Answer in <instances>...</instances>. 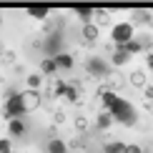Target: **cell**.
<instances>
[{"mask_svg":"<svg viewBox=\"0 0 153 153\" xmlns=\"http://www.w3.org/2000/svg\"><path fill=\"white\" fill-rule=\"evenodd\" d=\"M108 113L113 116V123H120V126H126V128H133V126L138 123V116H136V108H133L128 100H123V98H113V103L108 105Z\"/></svg>","mask_w":153,"mask_h":153,"instance_id":"6da1fadb","label":"cell"},{"mask_svg":"<svg viewBox=\"0 0 153 153\" xmlns=\"http://www.w3.org/2000/svg\"><path fill=\"white\" fill-rule=\"evenodd\" d=\"M18 98H20L23 113H30V111H35V108L43 103V95H40V91H23V93H18Z\"/></svg>","mask_w":153,"mask_h":153,"instance_id":"7a4b0ae2","label":"cell"},{"mask_svg":"<svg viewBox=\"0 0 153 153\" xmlns=\"http://www.w3.org/2000/svg\"><path fill=\"white\" fill-rule=\"evenodd\" d=\"M111 38H113L116 45H126L128 40H133V25H131V23H118L116 28H113Z\"/></svg>","mask_w":153,"mask_h":153,"instance_id":"3957f363","label":"cell"},{"mask_svg":"<svg viewBox=\"0 0 153 153\" xmlns=\"http://www.w3.org/2000/svg\"><path fill=\"white\" fill-rule=\"evenodd\" d=\"M85 68H88V73H91V78H108V63L103 58H88L85 63Z\"/></svg>","mask_w":153,"mask_h":153,"instance_id":"277c9868","label":"cell"},{"mask_svg":"<svg viewBox=\"0 0 153 153\" xmlns=\"http://www.w3.org/2000/svg\"><path fill=\"white\" fill-rule=\"evenodd\" d=\"M131 25H153V18L148 10H136L131 15Z\"/></svg>","mask_w":153,"mask_h":153,"instance_id":"5b68a950","label":"cell"},{"mask_svg":"<svg viewBox=\"0 0 153 153\" xmlns=\"http://www.w3.org/2000/svg\"><path fill=\"white\" fill-rule=\"evenodd\" d=\"M113 126V116L108 111H103V113H98V118H95V128H100V131H108Z\"/></svg>","mask_w":153,"mask_h":153,"instance_id":"8992f818","label":"cell"},{"mask_svg":"<svg viewBox=\"0 0 153 153\" xmlns=\"http://www.w3.org/2000/svg\"><path fill=\"white\" fill-rule=\"evenodd\" d=\"M128 60H131V53L123 45H118V50H113V63H116V65H126Z\"/></svg>","mask_w":153,"mask_h":153,"instance_id":"52a82bcc","label":"cell"},{"mask_svg":"<svg viewBox=\"0 0 153 153\" xmlns=\"http://www.w3.org/2000/svg\"><path fill=\"white\" fill-rule=\"evenodd\" d=\"M48 10H50V8H45V5H30V8H28V15H30V18H38V20H45V18H48Z\"/></svg>","mask_w":153,"mask_h":153,"instance_id":"ba28073f","label":"cell"},{"mask_svg":"<svg viewBox=\"0 0 153 153\" xmlns=\"http://www.w3.org/2000/svg\"><path fill=\"white\" fill-rule=\"evenodd\" d=\"M98 33H100V30H98V25H95V23H88V25H83V38H85L88 43H93L95 38H98Z\"/></svg>","mask_w":153,"mask_h":153,"instance_id":"9c48e42d","label":"cell"},{"mask_svg":"<svg viewBox=\"0 0 153 153\" xmlns=\"http://www.w3.org/2000/svg\"><path fill=\"white\" fill-rule=\"evenodd\" d=\"M48 153H68V143L60 141V138H53L48 143Z\"/></svg>","mask_w":153,"mask_h":153,"instance_id":"30bf717a","label":"cell"},{"mask_svg":"<svg viewBox=\"0 0 153 153\" xmlns=\"http://www.w3.org/2000/svg\"><path fill=\"white\" fill-rule=\"evenodd\" d=\"M78 15H80V20L88 25L93 20V15H95V8H91V5H78Z\"/></svg>","mask_w":153,"mask_h":153,"instance_id":"8fae6325","label":"cell"},{"mask_svg":"<svg viewBox=\"0 0 153 153\" xmlns=\"http://www.w3.org/2000/svg\"><path fill=\"white\" fill-rule=\"evenodd\" d=\"M8 133L13 138H18V136H23L25 133V126H23V120H18V118H13L10 120V126H8Z\"/></svg>","mask_w":153,"mask_h":153,"instance_id":"7c38bea8","label":"cell"},{"mask_svg":"<svg viewBox=\"0 0 153 153\" xmlns=\"http://www.w3.org/2000/svg\"><path fill=\"white\" fill-rule=\"evenodd\" d=\"M53 60H55V65H58V68H65V71H68V68H73V55H68V53H58Z\"/></svg>","mask_w":153,"mask_h":153,"instance_id":"4fadbf2b","label":"cell"},{"mask_svg":"<svg viewBox=\"0 0 153 153\" xmlns=\"http://www.w3.org/2000/svg\"><path fill=\"white\" fill-rule=\"evenodd\" d=\"M93 20H95V25H98V28H100V25H108V23H111V13H108V10H100V8H95Z\"/></svg>","mask_w":153,"mask_h":153,"instance_id":"5bb4252c","label":"cell"},{"mask_svg":"<svg viewBox=\"0 0 153 153\" xmlns=\"http://www.w3.org/2000/svg\"><path fill=\"white\" fill-rule=\"evenodd\" d=\"M131 85L133 88H146V73L143 71H133L131 73Z\"/></svg>","mask_w":153,"mask_h":153,"instance_id":"9a60e30c","label":"cell"},{"mask_svg":"<svg viewBox=\"0 0 153 153\" xmlns=\"http://www.w3.org/2000/svg\"><path fill=\"white\" fill-rule=\"evenodd\" d=\"M65 88H68V83L58 80V83H53V85H50V93H48V95H53V98H60V95H65Z\"/></svg>","mask_w":153,"mask_h":153,"instance_id":"2e32d148","label":"cell"},{"mask_svg":"<svg viewBox=\"0 0 153 153\" xmlns=\"http://www.w3.org/2000/svg\"><path fill=\"white\" fill-rule=\"evenodd\" d=\"M55 68H58V65H55V60H53V58H45V60L40 63L43 75H53V73H55Z\"/></svg>","mask_w":153,"mask_h":153,"instance_id":"e0dca14e","label":"cell"},{"mask_svg":"<svg viewBox=\"0 0 153 153\" xmlns=\"http://www.w3.org/2000/svg\"><path fill=\"white\" fill-rule=\"evenodd\" d=\"M105 153H123L126 151V143H120V141H111V143H105Z\"/></svg>","mask_w":153,"mask_h":153,"instance_id":"ac0fdd59","label":"cell"},{"mask_svg":"<svg viewBox=\"0 0 153 153\" xmlns=\"http://www.w3.org/2000/svg\"><path fill=\"white\" fill-rule=\"evenodd\" d=\"M108 78H111V85H108L111 91H113V88H120V85L126 83V78H123L120 73H108Z\"/></svg>","mask_w":153,"mask_h":153,"instance_id":"d6986e66","label":"cell"},{"mask_svg":"<svg viewBox=\"0 0 153 153\" xmlns=\"http://www.w3.org/2000/svg\"><path fill=\"white\" fill-rule=\"evenodd\" d=\"M123 48H126V50H128V53L133 55V53H141V50H143V43H141V40H128Z\"/></svg>","mask_w":153,"mask_h":153,"instance_id":"ffe728a7","label":"cell"},{"mask_svg":"<svg viewBox=\"0 0 153 153\" xmlns=\"http://www.w3.org/2000/svg\"><path fill=\"white\" fill-rule=\"evenodd\" d=\"M40 85H43V78H40V75H38V73L28 75V88H30V91H38V88H40Z\"/></svg>","mask_w":153,"mask_h":153,"instance_id":"44dd1931","label":"cell"},{"mask_svg":"<svg viewBox=\"0 0 153 153\" xmlns=\"http://www.w3.org/2000/svg\"><path fill=\"white\" fill-rule=\"evenodd\" d=\"M85 128H88V120L85 118H75V131H78V133H85Z\"/></svg>","mask_w":153,"mask_h":153,"instance_id":"7402d4cb","label":"cell"},{"mask_svg":"<svg viewBox=\"0 0 153 153\" xmlns=\"http://www.w3.org/2000/svg\"><path fill=\"white\" fill-rule=\"evenodd\" d=\"M68 148H71V151H80L83 148V138H73V141L68 143Z\"/></svg>","mask_w":153,"mask_h":153,"instance_id":"603a6c76","label":"cell"},{"mask_svg":"<svg viewBox=\"0 0 153 153\" xmlns=\"http://www.w3.org/2000/svg\"><path fill=\"white\" fill-rule=\"evenodd\" d=\"M53 120H55V123H58V126H60V123H63V120H65V113H63V111H60V108H58V111H55V113H53Z\"/></svg>","mask_w":153,"mask_h":153,"instance_id":"cb8c5ba5","label":"cell"},{"mask_svg":"<svg viewBox=\"0 0 153 153\" xmlns=\"http://www.w3.org/2000/svg\"><path fill=\"white\" fill-rule=\"evenodd\" d=\"M123 153H143V148H141V146H136V143H131V146H126Z\"/></svg>","mask_w":153,"mask_h":153,"instance_id":"d4e9b609","label":"cell"},{"mask_svg":"<svg viewBox=\"0 0 153 153\" xmlns=\"http://www.w3.org/2000/svg\"><path fill=\"white\" fill-rule=\"evenodd\" d=\"M10 151V141L8 138H0V153H8Z\"/></svg>","mask_w":153,"mask_h":153,"instance_id":"484cf974","label":"cell"},{"mask_svg":"<svg viewBox=\"0 0 153 153\" xmlns=\"http://www.w3.org/2000/svg\"><path fill=\"white\" fill-rule=\"evenodd\" d=\"M143 91H146V98H148V100H153V85H146Z\"/></svg>","mask_w":153,"mask_h":153,"instance_id":"4316f807","label":"cell"},{"mask_svg":"<svg viewBox=\"0 0 153 153\" xmlns=\"http://www.w3.org/2000/svg\"><path fill=\"white\" fill-rule=\"evenodd\" d=\"M3 58L8 60V63H13V60H15V55H13V53H8V50H5V53H3Z\"/></svg>","mask_w":153,"mask_h":153,"instance_id":"83f0119b","label":"cell"},{"mask_svg":"<svg viewBox=\"0 0 153 153\" xmlns=\"http://www.w3.org/2000/svg\"><path fill=\"white\" fill-rule=\"evenodd\" d=\"M146 60H148V68L153 71V53H148V58H146Z\"/></svg>","mask_w":153,"mask_h":153,"instance_id":"f1b7e54d","label":"cell"},{"mask_svg":"<svg viewBox=\"0 0 153 153\" xmlns=\"http://www.w3.org/2000/svg\"><path fill=\"white\" fill-rule=\"evenodd\" d=\"M3 53H5V50H3V43H0V55H3Z\"/></svg>","mask_w":153,"mask_h":153,"instance_id":"f546056e","label":"cell"},{"mask_svg":"<svg viewBox=\"0 0 153 153\" xmlns=\"http://www.w3.org/2000/svg\"><path fill=\"white\" fill-rule=\"evenodd\" d=\"M0 23H3V18H0Z\"/></svg>","mask_w":153,"mask_h":153,"instance_id":"4dcf8cb0","label":"cell"},{"mask_svg":"<svg viewBox=\"0 0 153 153\" xmlns=\"http://www.w3.org/2000/svg\"><path fill=\"white\" fill-rule=\"evenodd\" d=\"M8 153H13V151H8Z\"/></svg>","mask_w":153,"mask_h":153,"instance_id":"1f68e13d","label":"cell"}]
</instances>
